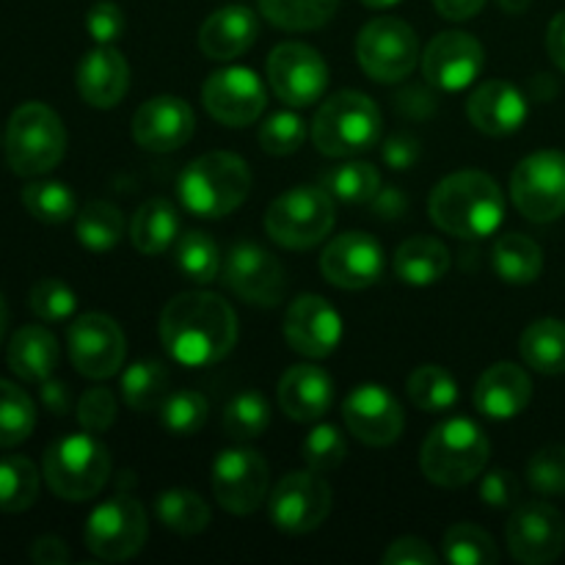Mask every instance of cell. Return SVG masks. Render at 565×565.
I'll list each match as a JSON object with an SVG mask.
<instances>
[{
	"mask_svg": "<svg viewBox=\"0 0 565 565\" xmlns=\"http://www.w3.org/2000/svg\"><path fill=\"white\" fill-rule=\"evenodd\" d=\"M241 337L235 309L215 292H180L160 315V342L182 367H210L230 356Z\"/></svg>",
	"mask_w": 565,
	"mask_h": 565,
	"instance_id": "1",
	"label": "cell"
},
{
	"mask_svg": "<svg viewBox=\"0 0 565 565\" xmlns=\"http://www.w3.org/2000/svg\"><path fill=\"white\" fill-rule=\"evenodd\" d=\"M430 221L441 232L463 241H480L505 221V196L486 171H456L434 188L428 202Z\"/></svg>",
	"mask_w": 565,
	"mask_h": 565,
	"instance_id": "2",
	"label": "cell"
},
{
	"mask_svg": "<svg viewBox=\"0 0 565 565\" xmlns=\"http://www.w3.org/2000/svg\"><path fill=\"white\" fill-rule=\"evenodd\" d=\"M177 191L188 213L199 218H224L248 199L252 169L235 152H207L188 163Z\"/></svg>",
	"mask_w": 565,
	"mask_h": 565,
	"instance_id": "3",
	"label": "cell"
},
{
	"mask_svg": "<svg viewBox=\"0 0 565 565\" xmlns=\"http://www.w3.org/2000/svg\"><path fill=\"white\" fill-rule=\"evenodd\" d=\"M491 456L489 436L475 419L452 417L436 425L419 452L423 475L441 489H461L486 469Z\"/></svg>",
	"mask_w": 565,
	"mask_h": 565,
	"instance_id": "4",
	"label": "cell"
},
{
	"mask_svg": "<svg viewBox=\"0 0 565 565\" xmlns=\"http://www.w3.org/2000/svg\"><path fill=\"white\" fill-rule=\"evenodd\" d=\"M42 475L58 500H94L110 478V450L88 430L64 436L44 452Z\"/></svg>",
	"mask_w": 565,
	"mask_h": 565,
	"instance_id": "5",
	"label": "cell"
},
{
	"mask_svg": "<svg viewBox=\"0 0 565 565\" xmlns=\"http://www.w3.org/2000/svg\"><path fill=\"white\" fill-rule=\"evenodd\" d=\"M381 127V110L367 94L337 92L315 114L312 143L329 158H353L379 143Z\"/></svg>",
	"mask_w": 565,
	"mask_h": 565,
	"instance_id": "6",
	"label": "cell"
},
{
	"mask_svg": "<svg viewBox=\"0 0 565 565\" xmlns=\"http://www.w3.org/2000/svg\"><path fill=\"white\" fill-rule=\"evenodd\" d=\"M66 154L61 116L44 103H22L6 127V160L17 177H42Z\"/></svg>",
	"mask_w": 565,
	"mask_h": 565,
	"instance_id": "7",
	"label": "cell"
},
{
	"mask_svg": "<svg viewBox=\"0 0 565 565\" xmlns=\"http://www.w3.org/2000/svg\"><path fill=\"white\" fill-rule=\"evenodd\" d=\"M334 202L323 185H298L276 196L265 213V232L281 248L303 252L334 230Z\"/></svg>",
	"mask_w": 565,
	"mask_h": 565,
	"instance_id": "8",
	"label": "cell"
},
{
	"mask_svg": "<svg viewBox=\"0 0 565 565\" xmlns=\"http://www.w3.org/2000/svg\"><path fill=\"white\" fill-rule=\"evenodd\" d=\"M147 508L130 494H119L94 508L86 522V530H83L88 552L108 563H121L136 557L143 550V544H147Z\"/></svg>",
	"mask_w": 565,
	"mask_h": 565,
	"instance_id": "9",
	"label": "cell"
},
{
	"mask_svg": "<svg viewBox=\"0 0 565 565\" xmlns=\"http://www.w3.org/2000/svg\"><path fill=\"white\" fill-rule=\"evenodd\" d=\"M356 58L362 70L379 83H401L423 61L419 39L408 22L397 17H375L359 31Z\"/></svg>",
	"mask_w": 565,
	"mask_h": 565,
	"instance_id": "10",
	"label": "cell"
},
{
	"mask_svg": "<svg viewBox=\"0 0 565 565\" xmlns=\"http://www.w3.org/2000/svg\"><path fill=\"white\" fill-rule=\"evenodd\" d=\"M511 199L519 213L535 224L565 215V152L541 149L519 160L511 174Z\"/></svg>",
	"mask_w": 565,
	"mask_h": 565,
	"instance_id": "11",
	"label": "cell"
},
{
	"mask_svg": "<svg viewBox=\"0 0 565 565\" xmlns=\"http://www.w3.org/2000/svg\"><path fill=\"white\" fill-rule=\"evenodd\" d=\"M270 469L257 450L232 447L213 461V494L232 516H252L268 500Z\"/></svg>",
	"mask_w": 565,
	"mask_h": 565,
	"instance_id": "12",
	"label": "cell"
},
{
	"mask_svg": "<svg viewBox=\"0 0 565 565\" xmlns=\"http://www.w3.org/2000/svg\"><path fill=\"white\" fill-rule=\"evenodd\" d=\"M331 497V486L320 478V472L303 469L285 475L268 497L270 522L281 533H312L329 519Z\"/></svg>",
	"mask_w": 565,
	"mask_h": 565,
	"instance_id": "13",
	"label": "cell"
},
{
	"mask_svg": "<svg viewBox=\"0 0 565 565\" xmlns=\"http://www.w3.org/2000/svg\"><path fill=\"white\" fill-rule=\"evenodd\" d=\"M66 348H70V359L77 373L92 381H103L119 373L127 356L125 331L114 318L103 312L81 315L75 323H70Z\"/></svg>",
	"mask_w": 565,
	"mask_h": 565,
	"instance_id": "14",
	"label": "cell"
},
{
	"mask_svg": "<svg viewBox=\"0 0 565 565\" xmlns=\"http://www.w3.org/2000/svg\"><path fill=\"white\" fill-rule=\"evenodd\" d=\"M268 81L281 103L290 108H307L329 88V66L309 44L281 42L268 55Z\"/></svg>",
	"mask_w": 565,
	"mask_h": 565,
	"instance_id": "15",
	"label": "cell"
},
{
	"mask_svg": "<svg viewBox=\"0 0 565 565\" xmlns=\"http://www.w3.org/2000/svg\"><path fill=\"white\" fill-rule=\"evenodd\" d=\"M224 285L252 307H279L287 292V274L279 257L254 243H235L221 265Z\"/></svg>",
	"mask_w": 565,
	"mask_h": 565,
	"instance_id": "16",
	"label": "cell"
},
{
	"mask_svg": "<svg viewBox=\"0 0 565 565\" xmlns=\"http://www.w3.org/2000/svg\"><path fill=\"white\" fill-rule=\"evenodd\" d=\"M508 552L524 565L555 563L565 550V519L550 502H524L511 513L505 527Z\"/></svg>",
	"mask_w": 565,
	"mask_h": 565,
	"instance_id": "17",
	"label": "cell"
},
{
	"mask_svg": "<svg viewBox=\"0 0 565 565\" xmlns=\"http://www.w3.org/2000/svg\"><path fill=\"white\" fill-rule=\"evenodd\" d=\"M202 103L224 127H246L263 116L268 105L263 81L248 66H226L204 81Z\"/></svg>",
	"mask_w": 565,
	"mask_h": 565,
	"instance_id": "18",
	"label": "cell"
},
{
	"mask_svg": "<svg viewBox=\"0 0 565 565\" xmlns=\"http://www.w3.org/2000/svg\"><path fill=\"white\" fill-rule=\"evenodd\" d=\"M342 419L353 439L367 447H390L406 428V414L386 386L362 384L342 403Z\"/></svg>",
	"mask_w": 565,
	"mask_h": 565,
	"instance_id": "19",
	"label": "cell"
},
{
	"mask_svg": "<svg viewBox=\"0 0 565 565\" xmlns=\"http://www.w3.org/2000/svg\"><path fill=\"white\" fill-rule=\"evenodd\" d=\"M423 75L441 92H461L483 72L486 50L472 33L445 31L430 39L423 53Z\"/></svg>",
	"mask_w": 565,
	"mask_h": 565,
	"instance_id": "20",
	"label": "cell"
},
{
	"mask_svg": "<svg viewBox=\"0 0 565 565\" xmlns=\"http://www.w3.org/2000/svg\"><path fill=\"white\" fill-rule=\"evenodd\" d=\"M320 270L340 290H367L384 276V248L367 232H345L323 248Z\"/></svg>",
	"mask_w": 565,
	"mask_h": 565,
	"instance_id": "21",
	"label": "cell"
},
{
	"mask_svg": "<svg viewBox=\"0 0 565 565\" xmlns=\"http://www.w3.org/2000/svg\"><path fill=\"white\" fill-rule=\"evenodd\" d=\"M285 340L307 359H326L342 340V320L323 296H298L287 307Z\"/></svg>",
	"mask_w": 565,
	"mask_h": 565,
	"instance_id": "22",
	"label": "cell"
},
{
	"mask_svg": "<svg viewBox=\"0 0 565 565\" xmlns=\"http://www.w3.org/2000/svg\"><path fill=\"white\" fill-rule=\"evenodd\" d=\"M196 130L193 108L182 97H152L132 116V138L147 152H174L185 147Z\"/></svg>",
	"mask_w": 565,
	"mask_h": 565,
	"instance_id": "23",
	"label": "cell"
},
{
	"mask_svg": "<svg viewBox=\"0 0 565 565\" xmlns=\"http://www.w3.org/2000/svg\"><path fill=\"white\" fill-rule=\"evenodd\" d=\"M77 92L92 108H116L130 92V64L114 44H97L77 66Z\"/></svg>",
	"mask_w": 565,
	"mask_h": 565,
	"instance_id": "24",
	"label": "cell"
},
{
	"mask_svg": "<svg viewBox=\"0 0 565 565\" xmlns=\"http://www.w3.org/2000/svg\"><path fill=\"white\" fill-rule=\"evenodd\" d=\"M467 116L475 130L486 132V136H511L527 119V99L513 83L486 81L469 97Z\"/></svg>",
	"mask_w": 565,
	"mask_h": 565,
	"instance_id": "25",
	"label": "cell"
},
{
	"mask_svg": "<svg viewBox=\"0 0 565 565\" xmlns=\"http://www.w3.org/2000/svg\"><path fill=\"white\" fill-rule=\"evenodd\" d=\"M533 401V381L527 370L513 362L491 364L475 386V406L491 419H513Z\"/></svg>",
	"mask_w": 565,
	"mask_h": 565,
	"instance_id": "26",
	"label": "cell"
},
{
	"mask_svg": "<svg viewBox=\"0 0 565 565\" xmlns=\"http://www.w3.org/2000/svg\"><path fill=\"white\" fill-rule=\"evenodd\" d=\"M259 36V17L248 6H224L199 28V50L213 61L241 58Z\"/></svg>",
	"mask_w": 565,
	"mask_h": 565,
	"instance_id": "27",
	"label": "cell"
},
{
	"mask_svg": "<svg viewBox=\"0 0 565 565\" xmlns=\"http://www.w3.org/2000/svg\"><path fill=\"white\" fill-rule=\"evenodd\" d=\"M334 401V381L323 367L296 364L279 379V408L296 423H318Z\"/></svg>",
	"mask_w": 565,
	"mask_h": 565,
	"instance_id": "28",
	"label": "cell"
},
{
	"mask_svg": "<svg viewBox=\"0 0 565 565\" xmlns=\"http://www.w3.org/2000/svg\"><path fill=\"white\" fill-rule=\"evenodd\" d=\"M6 359H9V367L17 379L28 381V384H42V381L53 379L61 348L53 331L44 329V326H22L11 337Z\"/></svg>",
	"mask_w": 565,
	"mask_h": 565,
	"instance_id": "29",
	"label": "cell"
},
{
	"mask_svg": "<svg viewBox=\"0 0 565 565\" xmlns=\"http://www.w3.org/2000/svg\"><path fill=\"white\" fill-rule=\"evenodd\" d=\"M450 270V252L441 241L428 235L408 237L395 252V276L403 285L430 287Z\"/></svg>",
	"mask_w": 565,
	"mask_h": 565,
	"instance_id": "30",
	"label": "cell"
},
{
	"mask_svg": "<svg viewBox=\"0 0 565 565\" xmlns=\"http://www.w3.org/2000/svg\"><path fill=\"white\" fill-rule=\"evenodd\" d=\"M180 218H177L174 204L166 199H149L136 210L130 221V241L147 257L163 254L174 246L180 235Z\"/></svg>",
	"mask_w": 565,
	"mask_h": 565,
	"instance_id": "31",
	"label": "cell"
},
{
	"mask_svg": "<svg viewBox=\"0 0 565 565\" xmlns=\"http://www.w3.org/2000/svg\"><path fill=\"white\" fill-rule=\"evenodd\" d=\"M519 353L524 364L541 375L565 373V323L557 318L535 320L524 329L519 340Z\"/></svg>",
	"mask_w": 565,
	"mask_h": 565,
	"instance_id": "32",
	"label": "cell"
},
{
	"mask_svg": "<svg viewBox=\"0 0 565 565\" xmlns=\"http://www.w3.org/2000/svg\"><path fill=\"white\" fill-rule=\"evenodd\" d=\"M497 276L508 285H533L544 270V252L533 237L522 232H508L494 243L491 252Z\"/></svg>",
	"mask_w": 565,
	"mask_h": 565,
	"instance_id": "33",
	"label": "cell"
},
{
	"mask_svg": "<svg viewBox=\"0 0 565 565\" xmlns=\"http://www.w3.org/2000/svg\"><path fill=\"white\" fill-rule=\"evenodd\" d=\"M169 395V370L163 362L141 359L121 373V397L138 414L154 412Z\"/></svg>",
	"mask_w": 565,
	"mask_h": 565,
	"instance_id": "34",
	"label": "cell"
},
{
	"mask_svg": "<svg viewBox=\"0 0 565 565\" xmlns=\"http://www.w3.org/2000/svg\"><path fill=\"white\" fill-rule=\"evenodd\" d=\"M154 513H158V522L166 530L177 535H199L207 530L210 519V505L196 494V491L188 489H169L158 497L154 502Z\"/></svg>",
	"mask_w": 565,
	"mask_h": 565,
	"instance_id": "35",
	"label": "cell"
},
{
	"mask_svg": "<svg viewBox=\"0 0 565 565\" xmlns=\"http://www.w3.org/2000/svg\"><path fill=\"white\" fill-rule=\"evenodd\" d=\"M75 235L81 241V246H86L88 252H110L125 237V215H121V210L116 204L88 202L77 213Z\"/></svg>",
	"mask_w": 565,
	"mask_h": 565,
	"instance_id": "36",
	"label": "cell"
},
{
	"mask_svg": "<svg viewBox=\"0 0 565 565\" xmlns=\"http://www.w3.org/2000/svg\"><path fill=\"white\" fill-rule=\"evenodd\" d=\"M257 6L281 31H318L334 17L340 0H257Z\"/></svg>",
	"mask_w": 565,
	"mask_h": 565,
	"instance_id": "37",
	"label": "cell"
},
{
	"mask_svg": "<svg viewBox=\"0 0 565 565\" xmlns=\"http://www.w3.org/2000/svg\"><path fill=\"white\" fill-rule=\"evenodd\" d=\"M39 469L25 456L0 458V511L22 513L39 500Z\"/></svg>",
	"mask_w": 565,
	"mask_h": 565,
	"instance_id": "38",
	"label": "cell"
},
{
	"mask_svg": "<svg viewBox=\"0 0 565 565\" xmlns=\"http://www.w3.org/2000/svg\"><path fill=\"white\" fill-rule=\"evenodd\" d=\"M174 265L193 285H210L221 270L218 243L207 232H185L174 241Z\"/></svg>",
	"mask_w": 565,
	"mask_h": 565,
	"instance_id": "39",
	"label": "cell"
},
{
	"mask_svg": "<svg viewBox=\"0 0 565 565\" xmlns=\"http://www.w3.org/2000/svg\"><path fill=\"white\" fill-rule=\"evenodd\" d=\"M408 397L425 414L450 412L458 403V384L439 364H423L408 375Z\"/></svg>",
	"mask_w": 565,
	"mask_h": 565,
	"instance_id": "40",
	"label": "cell"
},
{
	"mask_svg": "<svg viewBox=\"0 0 565 565\" xmlns=\"http://www.w3.org/2000/svg\"><path fill=\"white\" fill-rule=\"evenodd\" d=\"M36 428V406L31 395L11 381L0 379V450L17 447Z\"/></svg>",
	"mask_w": 565,
	"mask_h": 565,
	"instance_id": "41",
	"label": "cell"
},
{
	"mask_svg": "<svg viewBox=\"0 0 565 565\" xmlns=\"http://www.w3.org/2000/svg\"><path fill=\"white\" fill-rule=\"evenodd\" d=\"M22 207L42 224H64L77 213V199L64 182L39 180L22 188Z\"/></svg>",
	"mask_w": 565,
	"mask_h": 565,
	"instance_id": "42",
	"label": "cell"
},
{
	"mask_svg": "<svg viewBox=\"0 0 565 565\" xmlns=\"http://www.w3.org/2000/svg\"><path fill=\"white\" fill-rule=\"evenodd\" d=\"M445 557L452 565H494L500 563V550L494 539L478 524H452L441 541Z\"/></svg>",
	"mask_w": 565,
	"mask_h": 565,
	"instance_id": "43",
	"label": "cell"
},
{
	"mask_svg": "<svg viewBox=\"0 0 565 565\" xmlns=\"http://www.w3.org/2000/svg\"><path fill=\"white\" fill-rule=\"evenodd\" d=\"M323 188L331 196L340 199V202L364 204L373 202L375 193L381 191V174L379 169H373L370 163L351 160V163H342L337 166V169L326 171Z\"/></svg>",
	"mask_w": 565,
	"mask_h": 565,
	"instance_id": "44",
	"label": "cell"
},
{
	"mask_svg": "<svg viewBox=\"0 0 565 565\" xmlns=\"http://www.w3.org/2000/svg\"><path fill=\"white\" fill-rule=\"evenodd\" d=\"M160 412V423L171 436H196L210 417V403L202 392L180 390L169 392Z\"/></svg>",
	"mask_w": 565,
	"mask_h": 565,
	"instance_id": "45",
	"label": "cell"
},
{
	"mask_svg": "<svg viewBox=\"0 0 565 565\" xmlns=\"http://www.w3.org/2000/svg\"><path fill=\"white\" fill-rule=\"evenodd\" d=\"M270 425V406L257 392H243L230 401L224 408V430L230 439L252 441L268 430Z\"/></svg>",
	"mask_w": 565,
	"mask_h": 565,
	"instance_id": "46",
	"label": "cell"
},
{
	"mask_svg": "<svg viewBox=\"0 0 565 565\" xmlns=\"http://www.w3.org/2000/svg\"><path fill=\"white\" fill-rule=\"evenodd\" d=\"M28 307L44 323H61V320H70L77 309V296L72 292V287L61 279H39L31 287V296H28Z\"/></svg>",
	"mask_w": 565,
	"mask_h": 565,
	"instance_id": "47",
	"label": "cell"
},
{
	"mask_svg": "<svg viewBox=\"0 0 565 565\" xmlns=\"http://www.w3.org/2000/svg\"><path fill=\"white\" fill-rule=\"evenodd\" d=\"M301 452L303 461H307V467L312 469V472L329 475L334 472L337 467H342V461H345V436H342V430L334 428V425H318V428L303 439Z\"/></svg>",
	"mask_w": 565,
	"mask_h": 565,
	"instance_id": "48",
	"label": "cell"
},
{
	"mask_svg": "<svg viewBox=\"0 0 565 565\" xmlns=\"http://www.w3.org/2000/svg\"><path fill=\"white\" fill-rule=\"evenodd\" d=\"M303 138H307V125L292 110H279V114L268 116L259 127V147L274 158H285L301 149Z\"/></svg>",
	"mask_w": 565,
	"mask_h": 565,
	"instance_id": "49",
	"label": "cell"
},
{
	"mask_svg": "<svg viewBox=\"0 0 565 565\" xmlns=\"http://www.w3.org/2000/svg\"><path fill=\"white\" fill-rule=\"evenodd\" d=\"M527 483L539 494L555 497L565 494V447L550 445L541 447L527 461Z\"/></svg>",
	"mask_w": 565,
	"mask_h": 565,
	"instance_id": "50",
	"label": "cell"
},
{
	"mask_svg": "<svg viewBox=\"0 0 565 565\" xmlns=\"http://www.w3.org/2000/svg\"><path fill=\"white\" fill-rule=\"evenodd\" d=\"M116 414H119V406L108 386H92L77 401V423L88 434H105L116 423Z\"/></svg>",
	"mask_w": 565,
	"mask_h": 565,
	"instance_id": "51",
	"label": "cell"
},
{
	"mask_svg": "<svg viewBox=\"0 0 565 565\" xmlns=\"http://www.w3.org/2000/svg\"><path fill=\"white\" fill-rule=\"evenodd\" d=\"M86 31L97 44H116L127 31V17L114 0H99L88 9Z\"/></svg>",
	"mask_w": 565,
	"mask_h": 565,
	"instance_id": "52",
	"label": "cell"
},
{
	"mask_svg": "<svg viewBox=\"0 0 565 565\" xmlns=\"http://www.w3.org/2000/svg\"><path fill=\"white\" fill-rule=\"evenodd\" d=\"M480 500H483L489 508H497V511L516 505L519 500L516 475L508 472V469H494V472L486 475V478L480 480Z\"/></svg>",
	"mask_w": 565,
	"mask_h": 565,
	"instance_id": "53",
	"label": "cell"
},
{
	"mask_svg": "<svg viewBox=\"0 0 565 565\" xmlns=\"http://www.w3.org/2000/svg\"><path fill=\"white\" fill-rule=\"evenodd\" d=\"M386 565H434L439 563V555L430 550V544H425L423 539H397L392 541L390 550L384 552Z\"/></svg>",
	"mask_w": 565,
	"mask_h": 565,
	"instance_id": "54",
	"label": "cell"
},
{
	"mask_svg": "<svg viewBox=\"0 0 565 565\" xmlns=\"http://www.w3.org/2000/svg\"><path fill=\"white\" fill-rule=\"evenodd\" d=\"M384 163L395 171H408L419 160V141L408 132H397V136L386 138L384 149Z\"/></svg>",
	"mask_w": 565,
	"mask_h": 565,
	"instance_id": "55",
	"label": "cell"
},
{
	"mask_svg": "<svg viewBox=\"0 0 565 565\" xmlns=\"http://www.w3.org/2000/svg\"><path fill=\"white\" fill-rule=\"evenodd\" d=\"M31 561L36 565H64L70 563V550L55 535H42V539L33 541Z\"/></svg>",
	"mask_w": 565,
	"mask_h": 565,
	"instance_id": "56",
	"label": "cell"
},
{
	"mask_svg": "<svg viewBox=\"0 0 565 565\" xmlns=\"http://www.w3.org/2000/svg\"><path fill=\"white\" fill-rule=\"evenodd\" d=\"M39 397H42V406L47 408L55 417H64V414L72 412V395L70 386L64 381H42V390H39Z\"/></svg>",
	"mask_w": 565,
	"mask_h": 565,
	"instance_id": "57",
	"label": "cell"
},
{
	"mask_svg": "<svg viewBox=\"0 0 565 565\" xmlns=\"http://www.w3.org/2000/svg\"><path fill=\"white\" fill-rule=\"evenodd\" d=\"M370 204H373V213L384 221L403 218V213L408 210V202L401 188H381Z\"/></svg>",
	"mask_w": 565,
	"mask_h": 565,
	"instance_id": "58",
	"label": "cell"
},
{
	"mask_svg": "<svg viewBox=\"0 0 565 565\" xmlns=\"http://www.w3.org/2000/svg\"><path fill=\"white\" fill-rule=\"evenodd\" d=\"M434 6L445 20L461 22L472 20V17L483 9L486 0H434Z\"/></svg>",
	"mask_w": 565,
	"mask_h": 565,
	"instance_id": "59",
	"label": "cell"
},
{
	"mask_svg": "<svg viewBox=\"0 0 565 565\" xmlns=\"http://www.w3.org/2000/svg\"><path fill=\"white\" fill-rule=\"evenodd\" d=\"M546 50H550V58L565 72V11L555 14V20L546 28Z\"/></svg>",
	"mask_w": 565,
	"mask_h": 565,
	"instance_id": "60",
	"label": "cell"
},
{
	"mask_svg": "<svg viewBox=\"0 0 565 565\" xmlns=\"http://www.w3.org/2000/svg\"><path fill=\"white\" fill-rule=\"evenodd\" d=\"M497 3H500V9L508 11V14H522V11L530 9L533 0H497Z\"/></svg>",
	"mask_w": 565,
	"mask_h": 565,
	"instance_id": "61",
	"label": "cell"
},
{
	"mask_svg": "<svg viewBox=\"0 0 565 565\" xmlns=\"http://www.w3.org/2000/svg\"><path fill=\"white\" fill-rule=\"evenodd\" d=\"M6 329H9V307H6L3 296H0V342H3Z\"/></svg>",
	"mask_w": 565,
	"mask_h": 565,
	"instance_id": "62",
	"label": "cell"
},
{
	"mask_svg": "<svg viewBox=\"0 0 565 565\" xmlns=\"http://www.w3.org/2000/svg\"><path fill=\"white\" fill-rule=\"evenodd\" d=\"M367 9H392L395 3H401V0H362Z\"/></svg>",
	"mask_w": 565,
	"mask_h": 565,
	"instance_id": "63",
	"label": "cell"
}]
</instances>
